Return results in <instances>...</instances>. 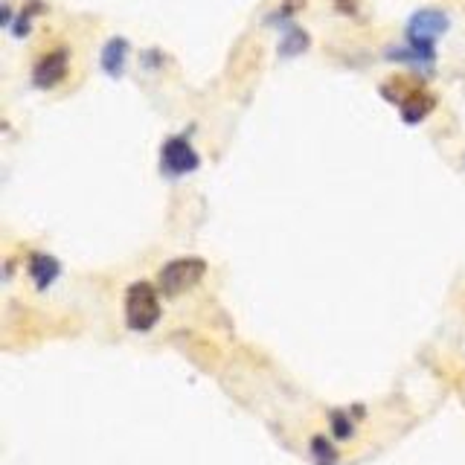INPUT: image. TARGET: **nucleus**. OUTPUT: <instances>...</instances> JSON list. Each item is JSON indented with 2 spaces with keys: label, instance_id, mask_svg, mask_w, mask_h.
Wrapping results in <instances>:
<instances>
[{
  "label": "nucleus",
  "instance_id": "nucleus-3",
  "mask_svg": "<svg viewBox=\"0 0 465 465\" xmlns=\"http://www.w3.org/2000/svg\"><path fill=\"white\" fill-rule=\"evenodd\" d=\"M203 273H207V262L198 256H181L160 268L157 282H160V291H163V294L174 297V294H181V291L198 285L203 280Z\"/></svg>",
  "mask_w": 465,
  "mask_h": 465
},
{
  "label": "nucleus",
  "instance_id": "nucleus-10",
  "mask_svg": "<svg viewBox=\"0 0 465 465\" xmlns=\"http://www.w3.org/2000/svg\"><path fill=\"white\" fill-rule=\"evenodd\" d=\"M331 428H334V433L341 436V440H346V436H352V425H349L343 413H334V416H331Z\"/></svg>",
  "mask_w": 465,
  "mask_h": 465
},
{
  "label": "nucleus",
  "instance_id": "nucleus-9",
  "mask_svg": "<svg viewBox=\"0 0 465 465\" xmlns=\"http://www.w3.org/2000/svg\"><path fill=\"white\" fill-rule=\"evenodd\" d=\"M312 450H314V457H317V462L320 465H331L334 460H338V450H334L323 436H314L312 440Z\"/></svg>",
  "mask_w": 465,
  "mask_h": 465
},
{
  "label": "nucleus",
  "instance_id": "nucleus-6",
  "mask_svg": "<svg viewBox=\"0 0 465 465\" xmlns=\"http://www.w3.org/2000/svg\"><path fill=\"white\" fill-rule=\"evenodd\" d=\"M55 273H58V265H55L53 256L35 253L33 259H29V276H33L38 288H47L55 280Z\"/></svg>",
  "mask_w": 465,
  "mask_h": 465
},
{
  "label": "nucleus",
  "instance_id": "nucleus-8",
  "mask_svg": "<svg viewBox=\"0 0 465 465\" xmlns=\"http://www.w3.org/2000/svg\"><path fill=\"white\" fill-rule=\"evenodd\" d=\"M433 108V102H430V96H425V94H419V96H411V102H404V108H401V114H404V120L407 123H419L421 116H425L428 111Z\"/></svg>",
  "mask_w": 465,
  "mask_h": 465
},
{
  "label": "nucleus",
  "instance_id": "nucleus-7",
  "mask_svg": "<svg viewBox=\"0 0 465 465\" xmlns=\"http://www.w3.org/2000/svg\"><path fill=\"white\" fill-rule=\"evenodd\" d=\"M125 41H111L105 53H102V64H105V70L111 73V76H116V73H123V64H125Z\"/></svg>",
  "mask_w": 465,
  "mask_h": 465
},
{
  "label": "nucleus",
  "instance_id": "nucleus-5",
  "mask_svg": "<svg viewBox=\"0 0 465 465\" xmlns=\"http://www.w3.org/2000/svg\"><path fill=\"white\" fill-rule=\"evenodd\" d=\"M64 76H67V53L64 50L47 53L33 70V79H35L38 87H55Z\"/></svg>",
  "mask_w": 465,
  "mask_h": 465
},
{
  "label": "nucleus",
  "instance_id": "nucleus-1",
  "mask_svg": "<svg viewBox=\"0 0 465 465\" xmlns=\"http://www.w3.org/2000/svg\"><path fill=\"white\" fill-rule=\"evenodd\" d=\"M448 29V15L440 9H421L407 24V41H411L413 62H430L433 44Z\"/></svg>",
  "mask_w": 465,
  "mask_h": 465
},
{
  "label": "nucleus",
  "instance_id": "nucleus-2",
  "mask_svg": "<svg viewBox=\"0 0 465 465\" xmlns=\"http://www.w3.org/2000/svg\"><path fill=\"white\" fill-rule=\"evenodd\" d=\"M160 320V300L149 282H134L125 294V323L134 331H149Z\"/></svg>",
  "mask_w": 465,
  "mask_h": 465
},
{
  "label": "nucleus",
  "instance_id": "nucleus-4",
  "mask_svg": "<svg viewBox=\"0 0 465 465\" xmlns=\"http://www.w3.org/2000/svg\"><path fill=\"white\" fill-rule=\"evenodd\" d=\"M198 166V157L193 152V145L181 137H172L163 145V169L172 174H183V172H193Z\"/></svg>",
  "mask_w": 465,
  "mask_h": 465
}]
</instances>
